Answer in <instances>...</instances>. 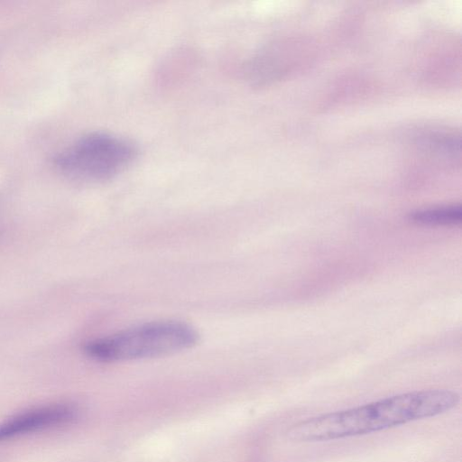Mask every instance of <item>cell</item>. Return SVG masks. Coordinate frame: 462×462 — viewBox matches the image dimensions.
Instances as JSON below:
<instances>
[{
    "label": "cell",
    "mask_w": 462,
    "mask_h": 462,
    "mask_svg": "<svg viewBox=\"0 0 462 462\" xmlns=\"http://www.w3.org/2000/svg\"><path fill=\"white\" fill-rule=\"evenodd\" d=\"M459 402V395L447 389L409 392L309 418L293 424L287 435L300 443L363 436L439 416Z\"/></svg>",
    "instance_id": "cell-1"
},
{
    "label": "cell",
    "mask_w": 462,
    "mask_h": 462,
    "mask_svg": "<svg viewBox=\"0 0 462 462\" xmlns=\"http://www.w3.org/2000/svg\"><path fill=\"white\" fill-rule=\"evenodd\" d=\"M199 332L178 320H156L133 326L87 342L85 354L103 363L154 358L194 346Z\"/></svg>",
    "instance_id": "cell-2"
},
{
    "label": "cell",
    "mask_w": 462,
    "mask_h": 462,
    "mask_svg": "<svg viewBox=\"0 0 462 462\" xmlns=\"http://www.w3.org/2000/svg\"><path fill=\"white\" fill-rule=\"evenodd\" d=\"M128 141L104 133L84 135L54 159L58 171L79 182H100L116 176L135 158Z\"/></svg>",
    "instance_id": "cell-3"
},
{
    "label": "cell",
    "mask_w": 462,
    "mask_h": 462,
    "mask_svg": "<svg viewBox=\"0 0 462 462\" xmlns=\"http://www.w3.org/2000/svg\"><path fill=\"white\" fill-rule=\"evenodd\" d=\"M77 416V409L67 403L51 404L29 410L0 424V441L68 424Z\"/></svg>",
    "instance_id": "cell-4"
},
{
    "label": "cell",
    "mask_w": 462,
    "mask_h": 462,
    "mask_svg": "<svg viewBox=\"0 0 462 462\" xmlns=\"http://www.w3.org/2000/svg\"><path fill=\"white\" fill-rule=\"evenodd\" d=\"M410 219L426 226L457 225L462 220V207L449 205L417 210L410 215Z\"/></svg>",
    "instance_id": "cell-5"
}]
</instances>
